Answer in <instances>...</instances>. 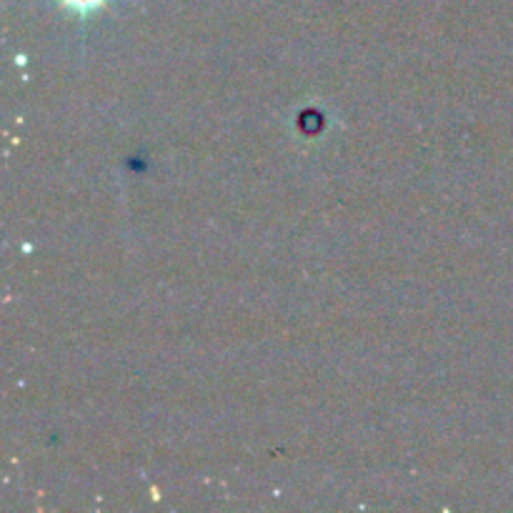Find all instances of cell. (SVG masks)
Returning a JSON list of instances; mask_svg holds the SVG:
<instances>
[{
	"label": "cell",
	"mask_w": 513,
	"mask_h": 513,
	"mask_svg": "<svg viewBox=\"0 0 513 513\" xmlns=\"http://www.w3.org/2000/svg\"><path fill=\"white\" fill-rule=\"evenodd\" d=\"M58 3H61V6H66L68 11L86 16V13H93V11H98V8L106 6L108 0H58Z\"/></svg>",
	"instance_id": "1"
}]
</instances>
